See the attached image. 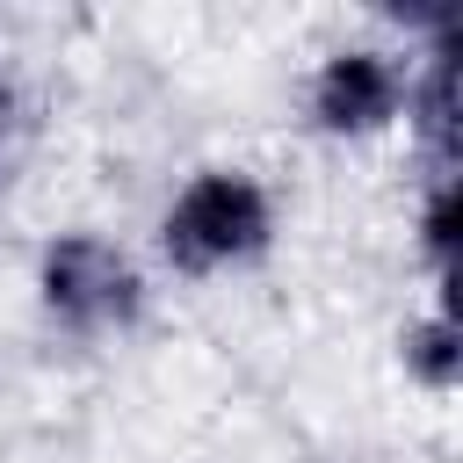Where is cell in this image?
Returning a JSON list of instances; mask_svg holds the SVG:
<instances>
[{
  "mask_svg": "<svg viewBox=\"0 0 463 463\" xmlns=\"http://www.w3.org/2000/svg\"><path fill=\"white\" fill-rule=\"evenodd\" d=\"M268 232H275V217H268L260 181H253V174H232V166L195 174V181L174 195L166 224H159L166 260L188 268V275H210V268L253 260V253L268 246Z\"/></svg>",
  "mask_w": 463,
  "mask_h": 463,
  "instance_id": "1",
  "label": "cell"
},
{
  "mask_svg": "<svg viewBox=\"0 0 463 463\" xmlns=\"http://www.w3.org/2000/svg\"><path fill=\"white\" fill-rule=\"evenodd\" d=\"M36 289H43V311L72 333H109V326H130L137 304H145V282L137 268L94 239V232H65L43 246V268H36Z\"/></svg>",
  "mask_w": 463,
  "mask_h": 463,
  "instance_id": "2",
  "label": "cell"
},
{
  "mask_svg": "<svg viewBox=\"0 0 463 463\" xmlns=\"http://www.w3.org/2000/svg\"><path fill=\"white\" fill-rule=\"evenodd\" d=\"M398 101H405V80H398V65L383 51H333L318 65V80H311V116L326 130H340V137L383 130L398 116Z\"/></svg>",
  "mask_w": 463,
  "mask_h": 463,
  "instance_id": "3",
  "label": "cell"
},
{
  "mask_svg": "<svg viewBox=\"0 0 463 463\" xmlns=\"http://www.w3.org/2000/svg\"><path fill=\"white\" fill-rule=\"evenodd\" d=\"M405 109H412V130H420V145L434 152V166H441V181H449V166H456V130H463V116H456V29H441V43L427 51V80L405 87Z\"/></svg>",
  "mask_w": 463,
  "mask_h": 463,
  "instance_id": "4",
  "label": "cell"
},
{
  "mask_svg": "<svg viewBox=\"0 0 463 463\" xmlns=\"http://www.w3.org/2000/svg\"><path fill=\"white\" fill-rule=\"evenodd\" d=\"M405 369H412L427 391H456V376H463V333H456V311H434V318L405 326Z\"/></svg>",
  "mask_w": 463,
  "mask_h": 463,
  "instance_id": "5",
  "label": "cell"
},
{
  "mask_svg": "<svg viewBox=\"0 0 463 463\" xmlns=\"http://www.w3.org/2000/svg\"><path fill=\"white\" fill-rule=\"evenodd\" d=\"M420 246L441 275V311H456V181H434L427 217H420Z\"/></svg>",
  "mask_w": 463,
  "mask_h": 463,
  "instance_id": "6",
  "label": "cell"
},
{
  "mask_svg": "<svg viewBox=\"0 0 463 463\" xmlns=\"http://www.w3.org/2000/svg\"><path fill=\"white\" fill-rule=\"evenodd\" d=\"M7 116H14V94L0 87V137H7Z\"/></svg>",
  "mask_w": 463,
  "mask_h": 463,
  "instance_id": "7",
  "label": "cell"
}]
</instances>
